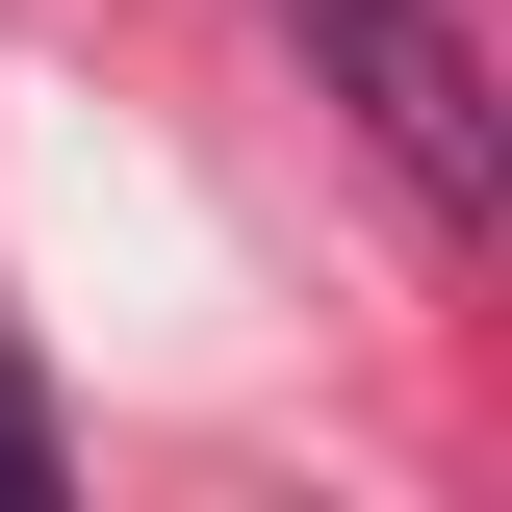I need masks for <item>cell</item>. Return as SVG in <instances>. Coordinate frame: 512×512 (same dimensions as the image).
<instances>
[{"label":"cell","mask_w":512,"mask_h":512,"mask_svg":"<svg viewBox=\"0 0 512 512\" xmlns=\"http://www.w3.org/2000/svg\"><path fill=\"white\" fill-rule=\"evenodd\" d=\"M0 487H52V410H26V359H0Z\"/></svg>","instance_id":"cell-2"},{"label":"cell","mask_w":512,"mask_h":512,"mask_svg":"<svg viewBox=\"0 0 512 512\" xmlns=\"http://www.w3.org/2000/svg\"><path fill=\"white\" fill-rule=\"evenodd\" d=\"M308 26V77L384 128V180L436 205V231H487L512 205V128H487V52H461V0H282Z\"/></svg>","instance_id":"cell-1"}]
</instances>
